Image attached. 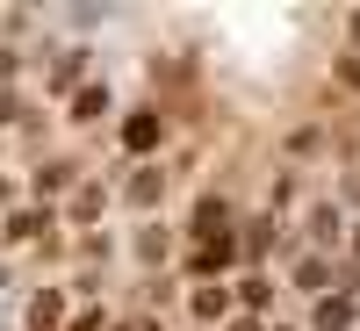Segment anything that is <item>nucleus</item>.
I'll return each instance as SVG.
<instances>
[{"instance_id": "nucleus-1", "label": "nucleus", "mask_w": 360, "mask_h": 331, "mask_svg": "<svg viewBox=\"0 0 360 331\" xmlns=\"http://www.w3.org/2000/svg\"><path fill=\"white\" fill-rule=\"evenodd\" d=\"M115 144H123L130 159H152L159 144H166V108H159V101H144V108H130L123 123H115Z\"/></svg>"}, {"instance_id": "nucleus-2", "label": "nucleus", "mask_w": 360, "mask_h": 331, "mask_svg": "<svg viewBox=\"0 0 360 331\" xmlns=\"http://www.w3.org/2000/svg\"><path fill=\"white\" fill-rule=\"evenodd\" d=\"M65 188H79V166H72V159H37V173H29V195L51 209V195H65Z\"/></svg>"}, {"instance_id": "nucleus-3", "label": "nucleus", "mask_w": 360, "mask_h": 331, "mask_svg": "<svg viewBox=\"0 0 360 331\" xmlns=\"http://www.w3.org/2000/svg\"><path fill=\"white\" fill-rule=\"evenodd\" d=\"M188 238H195V245H217V238H231V202H224V195H202Z\"/></svg>"}, {"instance_id": "nucleus-4", "label": "nucleus", "mask_w": 360, "mask_h": 331, "mask_svg": "<svg viewBox=\"0 0 360 331\" xmlns=\"http://www.w3.org/2000/svg\"><path fill=\"white\" fill-rule=\"evenodd\" d=\"M51 223H58V209H44V202H37V209H15L0 238H8V245H37V238H44Z\"/></svg>"}, {"instance_id": "nucleus-5", "label": "nucleus", "mask_w": 360, "mask_h": 331, "mask_svg": "<svg viewBox=\"0 0 360 331\" xmlns=\"http://www.w3.org/2000/svg\"><path fill=\"white\" fill-rule=\"evenodd\" d=\"M188 310H195V324H224V317H231V288H224V281H195Z\"/></svg>"}, {"instance_id": "nucleus-6", "label": "nucleus", "mask_w": 360, "mask_h": 331, "mask_svg": "<svg viewBox=\"0 0 360 331\" xmlns=\"http://www.w3.org/2000/svg\"><path fill=\"white\" fill-rule=\"evenodd\" d=\"M123 202H130V209H159V202H166V173H159V166H137L130 188H123Z\"/></svg>"}, {"instance_id": "nucleus-7", "label": "nucleus", "mask_w": 360, "mask_h": 331, "mask_svg": "<svg viewBox=\"0 0 360 331\" xmlns=\"http://www.w3.org/2000/svg\"><path fill=\"white\" fill-rule=\"evenodd\" d=\"M339 238H346V216H339L332 202H317V209H310V245H317V252H339Z\"/></svg>"}, {"instance_id": "nucleus-8", "label": "nucleus", "mask_w": 360, "mask_h": 331, "mask_svg": "<svg viewBox=\"0 0 360 331\" xmlns=\"http://www.w3.org/2000/svg\"><path fill=\"white\" fill-rule=\"evenodd\" d=\"M29 331H65V295H58V288L29 295Z\"/></svg>"}, {"instance_id": "nucleus-9", "label": "nucleus", "mask_w": 360, "mask_h": 331, "mask_svg": "<svg viewBox=\"0 0 360 331\" xmlns=\"http://www.w3.org/2000/svg\"><path fill=\"white\" fill-rule=\"evenodd\" d=\"M101 209H108V188H101V180H79L72 202H65V216H72V223H94Z\"/></svg>"}, {"instance_id": "nucleus-10", "label": "nucleus", "mask_w": 360, "mask_h": 331, "mask_svg": "<svg viewBox=\"0 0 360 331\" xmlns=\"http://www.w3.org/2000/svg\"><path fill=\"white\" fill-rule=\"evenodd\" d=\"M295 288H303V295H324V288H332V252L295 259Z\"/></svg>"}, {"instance_id": "nucleus-11", "label": "nucleus", "mask_w": 360, "mask_h": 331, "mask_svg": "<svg viewBox=\"0 0 360 331\" xmlns=\"http://www.w3.org/2000/svg\"><path fill=\"white\" fill-rule=\"evenodd\" d=\"M108 108H115V94H108V86H79V94H72V123H101Z\"/></svg>"}, {"instance_id": "nucleus-12", "label": "nucleus", "mask_w": 360, "mask_h": 331, "mask_svg": "<svg viewBox=\"0 0 360 331\" xmlns=\"http://www.w3.org/2000/svg\"><path fill=\"white\" fill-rule=\"evenodd\" d=\"M79 79H86V51H65V58L51 65V79H44V86H51V94H72Z\"/></svg>"}, {"instance_id": "nucleus-13", "label": "nucleus", "mask_w": 360, "mask_h": 331, "mask_svg": "<svg viewBox=\"0 0 360 331\" xmlns=\"http://www.w3.org/2000/svg\"><path fill=\"white\" fill-rule=\"evenodd\" d=\"M166 252H173V231H166V223H144V231H137V259H144V266H159Z\"/></svg>"}, {"instance_id": "nucleus-14", "label": "nucleus", "mask_w": 360, "mask_h": 331, "mask_svg": "<svg viewBox=\"0 0 360 331\" xmlns=\"http://www.w3.org/2000/svg\"><path fill=\"white\" fill-rule=\"evenodd\" d=\"M266 295H274L266 274H245V281H238V303H245V310H266Z\"/></svg>"}, {"instance_id": "nucleus-15", "label": "nucleus", "mask_w": 360, "mask_h": 331, "mask_svg": "<svg viewBox=\"0 0 360 331\" xmlns=\"http://www.w3.org/2000/svg\"><path fill=\"white\" fill-rule=\"evenodd\" d=\"M101 324H108V310H79V317H72L65 331H101Z\"/></svg>"}, {"instance_id": "nucleus-16", "label": "nucleus", "mask_w": 360, "mask_h": 331, "mask_svg": "<svg viewBox=\"0 0 360 331\" xmlns=\"http://www.w3.org/2000/svg\"><path fill=\"white\" fill-rule=\"evenodd\" d=\"M339 79H346V86H360V51H353V58H339Z\"/></svg>"}, {"instance_id": "nucleus-17", "label": "nucleus", "mask_w": 360, "mask_h": 331, "mask_svg": "<svg viewBox=\"0 0 360 331\" xmlns=\"http://www.w3.org/2000/svg\"><path fill=\"white\" fill-rule=\"evenodd\" d=\"M15 108H22L15 94H0V130H8V123H15Z\"/></svg>"}, {"instance_id": "nucleus-18", "label": "nucleus", "mask_w": 360, "mask_h": 331, "mask_svg": "<svg viewBox=\"0 0 360 331\" xmlns=\"http://www.w3.org/2000/svg\"><path fill=\"white\" fill-rule=\"evenodd\" d=\"M346 37H353V44H360V15H346Z\"/></svg>"}, {"instance_id": "nucleus-19", "label": "nucleus", "mask_w": 360, "mask_h": 331, "mask_svg": "<svg viewBox=\"0 0 360 331\" xmlns=\"http://www.w3.org/2000/svg\"><path fill=\"white\" fill-rule=\"evenodd\" d=\"M231 331H259V324H252V317H238V324H231Z\"/></svg>"}, {"instance_id": "nucleus-20", "label": "nucleus", "mask_w": 360, "mask_h": 331, "mask_svg": "<svg viewBox=\"0 0 360 331\" xmlns=\"http://www.w3.org/2000/svg\"><path fill=\"white\" fill-rule=\"evenodd\" d=\"M353 252H360V223H353Z\"/></svg>"}, {"instance_id": "nucleus-21", "label": "nucleus", "mask_w": 360, "mask_h": 331, "mask_svg": "<svg viewBox=\"0 0 360 331\" xmlns=\"http://www.w3.org/2000/svg\"><path fill=\"white\" fill-rule=\"evenodd\" d=\"M144 331H159V324H144Z\"/></svg>"}]
</instances>
